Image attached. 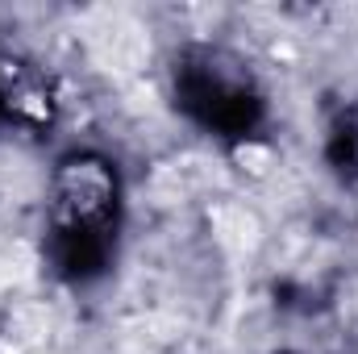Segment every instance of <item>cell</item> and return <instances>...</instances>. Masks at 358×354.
Instances as JSON below:
<instances>
[{
    "label": "cell",
    "instance_id": "cell-1",
    "mask_svg": "<svg viewBox=\"0 0 358 354\" xmlns=\"http://www.w3.org/2000/svg\"><path fill=\"white\" fill-rule=\"evenodd\" d=\"M146 50H150L146 38L134 25H113L104 34V63H117V71H134L146 59Z\"/></svg>",
    "mask_w": 358,
    "mask_h": 354
},
{
    "label": "cell",
    "instance_id": "cell-2",
    "mask_svg": "<svg viewBox=\"0 0 358 354\" xmlns=\"http://www.w3.org/2000/svg\"><path fill=\"white\" fill-rule=\"evenodd\" d=\"M255 234H259V225H255V217H250L246 208L221 213V242H225L229 250H250V246H255Z\"/></svg>",
    "mask_w": 358,
    "mask_h": 354
},
{
    "label": "cell",
    "instance_id": "cell-3",
    "mask_svg": "<svg viewBox=\"0 0 358 354\" xmlns=\"http://www.w3.org/2000/svg\"><path fill=\"white\" fill-rule=\"evenodd\" d=\"M238 163H250V171H267L271 155L259 150V146H242V150H238Z\"/></svg>",
    "mask_w": 358,
    "mask_h": 354
}]
</instances>
